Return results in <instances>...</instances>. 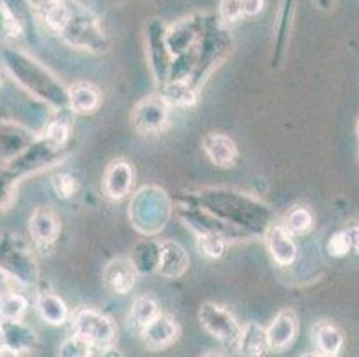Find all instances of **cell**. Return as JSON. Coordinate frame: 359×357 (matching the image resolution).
<instances>
[{
  "label": "cell",
  "mask_w": 359,
  "mask_h": 357,
  "mask_svg": "<svg viewBox=\"0 0 359 357\" xmlns=\"http://www.w3.org/2000/svg\"><path fill=\"white\" fill-rule=\"evenodd\" d=\"M0 346H4V338H2V330H0Z\"/></svg>",
  "instance_id": "cell-49"
},
{
  "label": "cell",
  "mask_w": 359,
  "mask_h": 357,
  "mask_svg": "<svg viewBox=\"0 0 359 357\" xmlns=\"http://www.w3.org/2000/svg\"><path fill=\"white\" fill-rule=\"evenodd\" d=\"M140 338L145 349L158 352L174 345L179 338L177 320L168 313H159L152 322L140 329Z\"/></svg>",
  "instance_id": "cell-12"
},
{
  "label": "cell",
  "mask_w": 359,
  "mask_h": 357,
  "mask_svg": "<svg viewBox=\"0 0 359 357\" xmlns=\"http://www.w3.org/2000/svg\"><path fill=\"white\" fill-rule=\"evenodd\" d=\"M57 36L75 50L102 54L109 48V38L102 29L100 20L90 8L81 4L79 0H70L67 22Z\"/></svg>",
  "instance_id": "cell-3"
},
{
  "label": "cell",
  "mask_w": 359,
  "mask_h": 357,
  "mask_svg": "<svg viewBox=\"0 0 359 357\" xmlns=\"http://www.w3.org/2000/svg\"><path fill=\"white\" fill-rule=\"evenodd\" d=\"M34 307L38 316H40L47 325H52V327L65 325L72 316L67 302L61 299L60 295L54 293L52 290H47V288L38 290V293H36Z\"/></svg>",
  "instance_id": "cell-19"
},
{
  "label": "cell",
  "mask_w": 359,
  "mask_h": 357,
  "mask_svg": "<svg viewBox=\"0 0 359 357\" xmlns=\"http://www.w3.org/2000/svg\"><path fill=\"white\" fill-rule=\"evenodd\" d=\"M299 357H324V356H320L318 352H306V353H302V356H299Z\"/></svg>",
  "instance_id": "cell-47"
},
{
  "label": "cell",
  "mask_w": 359,
  "mask_h": 357,
  "mask_svg": "<svg viewBox=\"0 0 359 357\" xmlns=\"http://www.w3.org/2000/svg\"><path fill=\"white\" fill-rule=\"evenodd\" d=\"M102 184L111 201H123L130 195V189L135 184V168L126 159H115L107 165Z\"/></svg>",
  "instance_id": "cell-16"
},
{
  "label": "cell",
  "mask_w": 359,
  "mask_h": 357,
  "mask_svg": "<svg viewBox=\"0 0 359 357\" xmlns=\"http://www.w3.org/2000/svg\"><path fill=\"white\" fill-rule=\"evenodd\" d=\"M29 311V299L16 290L6 293L0 299V318L4 320H24Z\"/></svg>",
  "instance_id": "cell-31"
},
{
  "label": "cell",
  "mask_w": 359,
  "mask_h": 357,
  "mask_svg": "<svg viewBox=\"0 0 359 357\" xmlns=\"http://www.w3.org/2000/svg\"><path fill=\"white\" fill-rule=\"evenodd\" d=\"M18 196V181L9 173L6 165H0V215L13 208Z\"/></svg>",
  "instance_id": "cell-33"
},
{
  "label": "cell",
  "mask_w": 359,
  "mask_h": 357,
  "mask_svg": "<svg viewBox=\"0 0 359 357\" xmlns=\"http://www.w3.org/2000/svg\"><path fill=\"white\" fill-rule=\"evenodd\" d=\"M190 268V255L177 241H161L158 274L165 279H179Z\"/></svg>",
  "instance_id": "cell-20"
},
{
  "label": "cell",
  "mask_w": 359,
  "mask_h": 357,
  "mask_svg": "<svg viewBox=\"0 0 359 357\" xmlns=\"http://www.w3.org/2000/svg\"><path fill=\"white\" fill-rule=\"evenodd\" d=\"M348 234V240H351V247H352V252H355V254L359 255V224L358 225H352V227L345 229Z\"/></svg>",
  "instance_id": "cell-41"
},
{
  "label": "cell",
  "mask_w": 359,
  "mask_h": 357,
  "mask_svg": "<svg viewBox=\"0 0 359 357\" xmlns=\"http://www.w3.org/2000/svg\"><path fill=\"white\" fill-rule=\"evenodd\" d=\"M138 275L130 257H115L104 268L102 279L111 293L127 295L135 290Z\"/></svg>",
  "instance_id": "cell-17"
},
{
  "label": "cell",
  "mask_w": 359,
  "mask_h": 357,
  "mask_svg": "<svg viewBox=\"0 0 359 357\" xmlns=\"http://www.w3.org/2000/svg\"><path fill=\"white\" fill-rule=\"evenodd\" d=\"M264 240H266L270 257L279 267H290L299 257V248L293 240V234L283 225V222H273L264 234Z\"/></svg>",
  "instance_id": "cell-15"
},
{
  "label": "cell",
  "mask_w": 359,
  "mask_h": 357,
  "mask_svg": "<svg viewBox=\"0 0 359 357\" xmlns=\"http://www.w3.org/2000/svg\"><path fill=\"white\" fill-rule=\"evenodd\" d=\"M0 6L16 20L20 25L27 41L38 39V9L32 6L31 0H0Z\"/></svg>",
  "instance_id": "cell-26"
},
{
  "label": "cell",
  "mask_w": 359,
  "mask_h": 357,
  "mask_svg": "<svg viewBox=\"0 0 359 357\" xmlns=\"http://www.w3.org/2000/svg\"><path fill=\"white\" fill-rule=\"evenodd\" d=\"M13 284H15V283L9 279L8 275H6L4 271H0V299H2L6 293L13 291Z\"/></svg>",
  "instance_id": "cell-42"
},
{
  "label": "cell",
  "mask_w": 359,
  "mask_h": 357,
  "mask_svg": "<svg viewBox=\"0 0 359 357\" xmlns=\"http://www.w3.org/2000/svg\"><path fill=\"white\" fill-rule=\"evenodd\" d=\"M202 357H224V356H222V353H218V352H208V353H204Z\"/></svg>",
  "instance_id": "cell-48"
},
{
  "label": "cell",
  "mask_w": 359,
  "mask_h": 357,
  "mask_svg": "<svg viewBox=\"0 0 359 357\" xmlns=\"http://www.w3.org/2000/svg\"><path fill=\"white\" fill-rule=\"evenodd\" d=\"M327 250L332 257H345L348 252H352L351 240H348L347 231H339L331 236V240L327 243Z\"/></svg>",
  "instance_id": "cell-38"
},
{
  "label": "cell",
  "mask_w": 359,
  "mask_h": 357,
  "mask_svg": "<svg viewBox=\"0 0 359 357\" xmlns=\"http://www.w3.org/2000/svg\"><path fill=\"white\" fill-rule=\"evenodd\" d=\"M0 357H25V353H20L18 350H13L11 346H0Z\"/></svg>",
  "instance_id": "cell-43"
},
{
  "label": "cell",
  "mask_w": 359,
  "mask_h": 357,
  "mask_svg": "<svg viewBox=\"0 0 359 357\" xmlns=\"http://www.w3.org/2000/svg\"><path fill=\"white\" fill-rule=\"evenodd\" d=\"M243 16V0H220V4H218V20H220L222 24H236Z\"/></svg>",
  "instance_id": "cell-37"
},
{
  "label": "cell",
  "mask_w": 359,
  "mask_h": 357,
  "mask_svg": "<svg viewBox=\"0 0 359 357\" xmlns=\"http://www.w3.org/2000/svg\"><path fill=\"white\" fill-rule=\"evenodd\" d=\"M159 254H161V241H156L154 238H145L135 245L129 257L140 275H150L158 271Z\"/></svg>",
  "instance_id": "cell-28"
},
{
  "label": "cell",
  "mask_w": 359,
  "mask_h": 357,
  "mask_svg": "<svg viewBox=\"0 0 359 357\" xmlns=\"http://www.w3.org/2000/svg\"><path fill=\"white\" fill-rule=\"evenodd\" d=\"M60 216L48 206H38L29 218V234L38 248H52L60 238Z\"/></svg>",
  "instance_id": "cell-13"
},
{
  "label": "cell",
  "mask_w": 359,
  "mask_h": 357,
  "mask_svg": "<svg viewBox=\"0 0 359 357\" xmlns=\"http://www.w3.org/2000/svg\"><path fill=\"white\" fill-rule=\"evenodd\" d=\"M264 9V0H243L245 16H257Z\"/></svg>",
  "instance_id": "cell-40"
},
{
  "label": "cell",
  "mask_w": 359,
  "mask_h": 357,
  "mask_svg": "<svg viewBox=\"0 0 359 357\" xmlns=\"http://www.w3.org/2000/svg\"><path fill=\"white\" fill-rule=\"evenodd\" d=\"M283 225L295 234H304L309 229L313 227V213L311 209L306 208V206H295L288 211V215L285 216L283 220Z\"/></svg>",
  "instance_id": "cell-32"
},
{
  "label": "cell",
  "mask_w": 359,
  "mask_h": 357,
  "mask_svg": "<svg viewBox=\"0 0 359 357\" xmlns=\"http://www.w3.org/2000/svg\"><path fill=\"white\" fill-rule=\"evenodd\" d=\"M355 133H358V137H359V118H358V123H355Z\"/></svg>",
  "instance_id": "cell-50"
},
{
  "label": "cell",
  "mask_w": 359,
  "mask_h": 357,
  "mask_svg": "<svg viewBox=\"0 0 359 357\" xmlns=\"http://www.w3.org/2000/svg\"><path fill=\"white\" fill-rule=\"evenodd\" d=\"M0 330H2L4 345L18 350L20 353H29L38 345V336L34 329L29 327L24 320H4L0 323Z\"/></svg>",
  "instance_id": "cell-25"
},
{
  "label": "cell",
  "mask_w": 359,
  "mask_h": 357,
  "mask_svg": "<svg viewBox=\"0 0 359 357\" xmlns=\"http://www.w3.org/2000/svg\"><path fill=\"white\" fill-rule=\"evenodd\" d=\"M70 322L74 334L86 339L95 349L102 350L106 346H111L115 343L116 336H118V329H116L115 322L107 314H104L102 311L95 309V307H77L72 313Z\"/></svg>",
  "instance_id": "cell-7"
},
{
  "label": "cell",
  "mask_w": 359,
  "mask_h": 357,
  "mask_svg": "<svg viewBox=\"0 0 359 357\" xmlns=\"http://www.w3.org/2000/svg\"><path fill=\"white\" fill-rule=\"evenodd\" d=\"M266 334H269L270 350L272 352L280 353L288 350L297 339V334H299L297 314L292 309L279 311L270 322V325L266 327Z\"/></svg>",
  "instance_id": "cell-18"
},
{
  "label": "cell",
  "mask_w": 359,
  "mask_h": 357,
  "mask_svg": "<svg viewBox=\"0 0 359 357\" xmlns=\"http://www.w3.org/2000/svg\"><path fill=\"white\" fill-rule=\"evenodd\" d=\"M211 18H213V15H191L179 20L174 25H168L166 41H168L170 54L177 58V55L194 48L201 41Z\"/></svg>",
  "instance_id": "cell-10"
},
{
  "label": "cell",
  "mask_w": 359,
  "mask_h": 357,
  "mask_svg": "<svg viewBox=\"0 0 359 357\" xmlns=\"http://www.w3.org/2000/svg\"><path fill=\"white\" fill-rule=\"evenodd\" d=\"M95 346L90 345L86 339L79 338L77 334H72L63 339L57 350V357H93Z\"/></svg>",
  "instance_id": "cell-35"
},
{
  "label": "cell",
  "mask_w": 359,
  "mask_h": 357,
  "mask_svg": "<svg viewBox=\"0 0 359 357\" xmlns=\"http://www.w3.org/2000/svg\"><path fill=\"white\" fill-rule=\"evenodd\" d=\"M0 59L13 81L20 84L27 93H31L32 97L47 104L57 113L70 111L68 109V88H65L60 79L38 59L13 45L2 47Z\"/></svg>",
  "instance_id": "cell-2"
},
{
  "label": "cell",
  "mask_w": 359,
  "mask_h": 357,
  "mask_svg": "<svg viewBox=\"0 0 359 357\" xmlns=\"http://www.w3.org/2000/svg\"><path fill=\"white\" fill-rule=\"evenodd\" d=\"M198 322L213 339L225 345H236L241 325L227 307L215 302H204L198 307Z\"/></svg>",
  "instance_id": "cell-9"
},
{
  "label": "cell",
  "mask_w": 359,
  "mask_h": 357,
  "mask_svg": "<svg viewBox=\"0 0 359 357\" xmlns=\"http://www.w3.org/2000/svg\"><path fill=\"white\" fill-rule=\"evenodd\" d=\"M229 241L218 234H197V248L208 260H220Z\"/></svg>",
  "instance_id": "cell-34"
},
{
  "label": "cell",
  "mask_w": 359,
  "mask_h": 357,
  "mask_svg": "<svg viewBox=\"0 0 359 357\" xmlns=\"http://www.w3.org/2000/svg\"><path fill=\"white\" fill-rule=\"evenodd\" d=\"M315 2L316 6L325 13H329L332 8H334V0H315Z\"/></svg>",
  "instance_id": "cell-45"
},
{
  "label": "cell",
  "mask_w": 359,
  "mask_h": 357,
  "mask_svg": "<svg viewBox=\"0 0 359 357\" xmlns=\"http://www.w3.org/2000/svg\"><path fill=\"white\" fill-rule=\"evenodd\" d=\"M234 349L241 357H264L272 352L266 329L257 322H247L241 325V332Z\"/></svg>",
  "instance_id": "cell-23"
},
{
  "label": "cell",
  "mask_w": 359,
  "mask_h": 357,
  "mask_svg": "<svg viewBox=\"0 0 359 357\" xmlns=\"http://www.w3.org/2000/svg\"><path fill=\"white\" fill-rule=\"evenodd\" d=\"M0 83H2V77H0Z\"/></svg>",
  "instance_id": "cell-51"
},
{
  "label": "cell",
  "mask_w": 359,
  "mask_h": 357,
  "mask_svg": "<svg viewBox=\"0 0 359 357\" xmlns=\"http://www.w3.org/2000/svg\"><path fill=\"white\" fill-rule=\"evenodd\" d=\"M102 104V93L91 83H75L68 88V109L77 114L95 113Z\"/></svg>",
  "instance_id": "cell-27"
},
{
  "label": "cell",
  "mask_w": 359,
  "mask_h": 357,
  "mask_svg": "<svg viewBox=\"0 0 359 357\" xmlns=\"http://www.w3.org/2000/svg\"><path fill=\"white\" fill-rule=\"evenodd\" d=\"M166 31H168V25L161 18H149L145 22V27H143L149 67L154 75L156 84H159V86L168 83L170 68H172V61H174V55L170 54L168 41H166Z\"/></svg>",
  "instance_id": "cell-8"
},
{
  "label": "cell",
  "mask_w": 359,
  "mask_h": 357,
  "mask_svg": "<svg viewBox=\"0 0 359 357\" xmlns=\"http://www.w3.org/2000/svg\"><path fill=\"white\" fill-rule=\"evenodd\" d=\"M202 149L205 156L218 168H233L238 159V147L229 136L220 133L205 134L202 140Z\"/></svg>",
  "instance_id": "cell-21"
},
{
  "label": "cell",
  "mask_w": 359,
  "mask_h": 357,
  "mask_svg": "<svg viewBox=\"0 0 359 357\" xmlns=\"http://www.w3.org/2000/svg\"><path fill=\"white\" fill-rule=\"evenodd\" d=\"M311 339L315 352L324 357H339L345 346V336L341 329L329 320L315 323L311 329Z\"/></svg>",
  "instance_id": "cell-24"
},
{
  "label": "cell",
  "mask_w": 359,
  "mask_h": 357,
  "mask_svg": "<svg viewBox=\"0 0 359 357\" xmlns=\"http://www.w3.org/2000/svg\"><path fill=\"white\" fill-rule=\"evenodd\" d=\"M172 213H174L172 198L159 186H143L130 198V224L147 238L159 234L170 222Z\"/></svg>",
  "instance_id": "cell-4"
},
{
  "label": "cell",
  "mask_w": 359,
  "mask_h": 357,
  "mask_svg": "<svg viewBox=\"0 0 359 357\" xmlns=\"http://www.w3.org/2000/svg\"><path fill=\"white\" fill-rule=\"evenodd\" d=\"M0 323H2V318H0Z\"/></svg>",
  "instance_id": "cell-52"
},
{
  "label": "cell",
  "mask_w": 359,
  "mask_h": 357,
  "mask_svg": "<svg viewBox=\"0 0 359 357\" xmlns=\"http://www.w3.org/2000/svg\"><path fill=\"white\" fill-rule=\"evenodd\" d=\"M297 0H283L280 2L279 16H277L276 39H273L272 50V68H279L283 59H285L286 50H288L290 34L293 27V16H295Z\"/></svg>",
  "instance_id": "cell-22"
},
{
  "label": "cell",
  "mask_w": 359,
  "mask_h": 357,
  "mask_svg": "<svg viewBox=\"0 0 359 357\" xmlns=\"http://www.w3.org/2000/svg\"><path fill=\"white\" fill-rule=\"evenodd\" d=\"M161 313V307H159V302L152 297H138L135 299V302L130 304V311H129V320L133 322V325L138 327V329H143L149 322L158 316Z\"/></svg>",
  "instance_id": "cell-30"
},
{
  "label": "cell",
  "mask_w": 359,
  "mask_h": 357,
  "mask_svg": "<svg viewBox=\"0 0 359 357\" xmlns=\"http://www.w3.org/2000/svg\"><path fill=\"white\" fill-rule=\"evenodd\" d=\"M170 120V106L165 102L161 95L143 98L142 102L136 104L135 111L130 114V122L138 133L159 134L165 130Z\"/></svg>",
  "instance_id": "cell-11"
},
{
  "label": "cell",
  "mask_w": 359,
  "mask_h": 357,
  "mask_svg": "<svg viewBox=\"0 0 359 357\" xmlns=\"http://www.w3.org/2000/svg\"><path fill=\"white\" fill-rule=\"evenodd\" d=\"M18 39H25L24 31H22L20 25L16 24V20L0 6V41L11 45Z\"/></svg>",
  "instance_id": "cell-36"
},
{
  "label": "cell",
  "mask_w": 359,
  "mask_h": 357,
  "mask_svg": "<svg viewBox=\"0 0 359 357\" xmlns=\"http://www.w3.org/2000/svg\"><path fill=\"white\" fill-rule=\"evenodd\" d=\"M159 88L170 107H194L198 102V90L190 81H168Z\"/></svg>",
  "instance_id": "cell-29"
},
{
  "label": "cell",
  "mask_w": 359,
  "mask_h": 357,
  "mask_svg": "<svg viewBox=\"0 0 359 357\" xmlns=\"http://www.w3.org/2000/svg\"><path fill=\"white\" fill-rule=\"evenodd\" d=\"M100 357H123V353L120 352L116 346H106V349H102V352H100Z\"/></svg>",
  "instance_id": "cell-44"
},
{
  "label": "cell",
  "mask_w": 359,
  "mask_h": 357,
  "mask_svg": "<svg viewBox=\"0 0 359 357\" xmlns=\"http://www.w3.org/2000/svg\"><path fill=\"white\" fill-rule=\"evenodd\" d=\"M0 271L18 286L34 288L40 283V268L31 241L13 231L0 232Z\"/></svg>",
  "instance_id": "cell-5"
},
{
  "label": "cell",
  "mask_w": 359,
  "mask_h": 357,
  "mask_svg": "<svg viewBox=\"0 0 359 357\" xmlns=\"http://www.w3.org/2000/svg\"><path fill=\"white\" fill-rule=\"evenodd\" d=\"M52 188H54L55 195L61 198H70L77 191V182L68 173H60V175L52 177Z\"/></svg>",
  "instance_id": "cell-39"
},
{
  "label": "cell",
  "mask_w": 359,
  "mask_h": 357,
  "mask_svg": "<svg viewBox=\"0 0 359 357\" xmlns=\"http://www.w3.org/2000/svg\"><path fill=\"white\" fill-rule=\"evenodd\" d=\"M31 2H32V6H34V8L38 9V8H40V6H43L45 2H50V0H31Z\"/></svg>",
  "instance_id": "cell-46"
},
{
  "label": "cell",
  "mask_w": 359,
  "mask_h": 357,
  "mask_svg": "<svg viewBox=\"0 0 359 357\" xmlns=\"http://www.w3.org/2000/svg\"><path fill=\"white\" fill-rule=\"evenodd\" d=\"M186 206H197L218 220L245 231L250 238L264 236L273 224V211L266 204L227 188H208L184 196Z\"/></svg>",
  "instance_id": "cell-1"
},
{
  "label": "cell",
  "mask_w": 359,
  "mask_h": 357,
  "mask_svg": "<svg viewBox=\"0 0 359 357\" xmlns=\"http://www.w3.org/2000/svg\"><path fill=\"white\" fill-rule=\"evenodd\" d=\"M65 156H67V149L57 147L47 136L40 134L20 156L13 159L9 165H6V168L9 170V173L15 177L16 181L20 182L22 179L32 175V173L60 165Z\"/></svg>",
  "instance_id": "cell-6"
},
{
  "label": "cell",
  "mask_w": 359,
  "mask_h": 357,
  "mask_svg": "<svg viewBox=\"0 0 359 357\" xmlns=\"http://www.w3.org/2000/svg\"><path fill=\"white\" fill-rule=\"evenodd\" d=\"M36 140L27 127L9 120H0V165H9Z\"/></svg>",
  "instance_id": "cell-14"
}]
</instances>
